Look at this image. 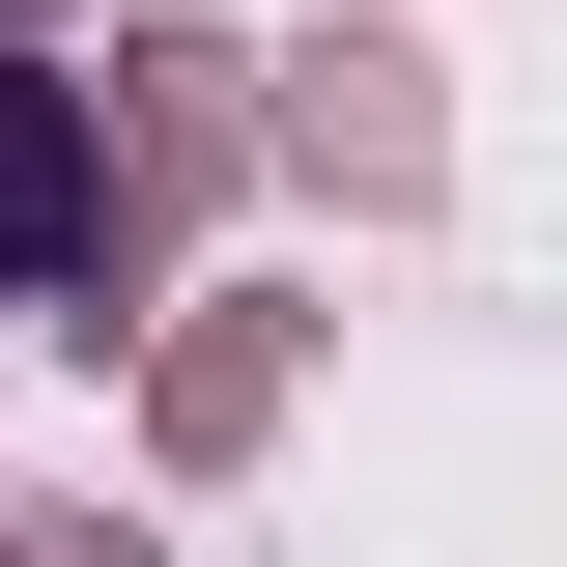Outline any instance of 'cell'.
Returning a JSON list of instances; mask_svg holds the SVG:
<instances>
[{
  "instance_id": "1",
  "label": "cell",
  "mask_w": 567,
  "mask_h": 567,
  "mask_svg": "<svg viewBox=\"0 0 567 567\" xmlns=\"http://www.w3.org/2000/svg\"><path fill=\"white\" fill-rule=\"evenodd\" d=\"M85 227H114V142H85V85H29V58H0V312H58V284H85Z\"/></svg>"
}]
</instances>
